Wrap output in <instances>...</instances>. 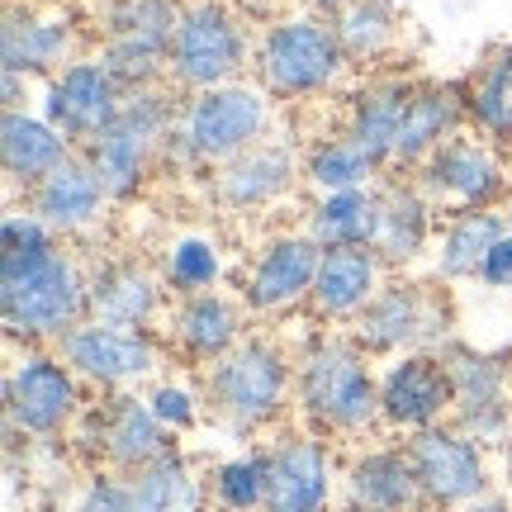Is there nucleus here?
I'll return each instance as SVG.
<instances>
[{
    "label": "nucleus",
    "instance_id": "nucleus-1",
    "mask_svg": "<svg viewBox=\"0 0 512 512\" xmlns=\"http://www.w3.org/2000/svg\"><path fill=\"white\" fill-rule=\"evenodd\" d=\"M0 318L10 342H57L91 318V275L29 209L0 223Z\"/></svg>",
    "mask_w": 512,
    "mask_h": 512
},
{
    "label": "nucleus",
    "instance_id": "nucleus-2",
    "mask_svg": "<svg viewBox=\"0 0 512 512\" xmlns=\"http://www.w3.org/2000/svg\"><path fill=\"white\" fill-rule=\"evenodd\" d=\"M294 403L318 437H361L380 422V375L351 337H318L294 361Z\"/></svg>",
    "mask_w": 512,
    "mask_h": 512
},
{
    "label": "nucleus",
    "instance_id": "nucleus-3",
    "mask_svg": "<svg viewBox=\"0 0 512 512\" xmlns=\"http://www.w3.org/2000/svg\"><path fill=\"white\" fill-rule=\"evenodd\" d=\"M294 366L271 337H242L238 347L200 370V399L228 432H261L290 408Z\"/></svg>",
    "mask_w": 512,
    "mask_h": 512
},
{
    "label": "nucleus",
    "instance_id": "nucleus-4",
    "mask_svg": "<svg viewBox=\"0 0 512 512\" xmlns=\"http://www.w3.org/2000/svg\"><path fill=\"white\" fill-rule=\"evenodd\" d=\"M266 128H271V95L261 86L233 81V86L190 95L162 152L195 166H223L266 143Z\"/></svg>",
    "mask_w": 512,
    "mask_h": 512
},
{
    "label": "nucleus",
    "instance_id": "nucleus-5",
    "mask_svg": "<svg viewBox=\"0 0 512 512\" xmlns=\"http://www.w3.org/2000/svg\"><path fill=\"white\" fill-rule=\"evenodd\" d=\"M347 48L328 19L285 15L256 43V81L271 100H309L332 91L347 72Z\"/></svg>",
    "mask_w": 512,
    "mask_h": 512
},
{
    "label": "nucleus",
    "instance_id": "nucleus-6",
    "mask_svg": "<svg viewBox=\"0 0 512 512\" xmlns=\"http://www.w3.org/2000/svg\"><path fill=\"white\" fill-rule=\"evenodd\" d=\"M456 313L451 299L427 280H384V290L356 318L351 342L366 356H408V351L451 347Z\"/></svg>",
    "mask_w": 512,
    "mask_h": 512
},
{
    "label": "nucleus",
    "instance_id": "nucleus-7",
    "mask_svg": "<svg viewBox=\"0 0 512 512\" xmlns=\"http://www.w3.org/2000/svg\"><path fill=\"white\" fill-rule=\"evenodd\" d=\"M176 119H181V114H176V105H171L162 91H138V95H128L124 114H119L91 147H81V157L95 166V176H100V185H105V195H110L114 204L133 200V195L143 190L147 171L162 157Z\"/></svg>",
    "mask_w": 512,
    "mask_h": 512
},
{
    "label": "nucleus",
    "instance_id": "nucleus-8",
    "mask_svg": "<svg viewBox=\"0 0 512 512\" xmlns=\"http://www.w3.org/2000/svg\"><path fill=\"white\" fill-rule=\"evenodd\" d=\"M176 0H114L105 10V72L124 86V95L157 91V81L171 76V38L181 29Z\"/></svg>",
    "mask_w": 512,
    "mask_h": 512
},
{
    "label": "nucleus",
    "instance_id": "nucleus-9",
    "mask_svg": "<svg viewBox=\"0 0 512 512\" xmlns=\"http://www.w3.org/2000/svg\"><path fill=\"white\" fill-rule=\"evenodd\" d=\"M86 413L76 370L62 356L24 351L5 375V432L10 437L53 441Z\"/></svg>",
    "mask_w": 512,
    "mask_h": 512
},
{
    "label": "nucleus",
    "instance_id": "nucleus-10",
    "mask_svg": "<svg viewBox=\"0 0 512 512\" xmlns=\"http://www.w3.org/2000/svg\"><path fill=\"white\" fill-rule=\"evenodd\" d=\"M242 67H247V29H242V19L219 0L185 5L181 29L171 38V81L200 95L214 91V86H233Z\"/></svg>",
    "mask_w": 512,
    "mask_h": 512
},
{
    "label": "nucleus",
    "instance_id": "nucleus-11",
    "mask_svg": "<svg viewBox=\"0 0 512 512\" xmlns=\"http://www.w3.org/2000/svg\"><path fill=\"white\" fill-rule=\"evenodd\" d=\"M408 451V465L422 484V498L427 508H470L475 498H484L494 489L489 479V456L475 437H465L456 422H441V427H427V432H413L403 441Z\"/></svg>",
    "mask_w": 512,
    "mask_h": 512
},
{
    "label": "nucleus",
    "instance_id": "nucleus-12",
    "mask_svg": "<svg viewBox=\"0 0 512 512\" xmlns=\"http://www.w3.org/2000/svg\"><path fill=\"white\" fill-rule=\"evenodd\" d=\"M451 384H456V422L465 437H475L479 446H508L512 437V361L489 356L479 347L451 342L441 347Z\"/></svg>",
    "mask_w": 512,
    "mask_h": 512
},
{
    "label": "nucleus",
    "instance_id": "nucleus-13",
    "mask_svg": "<svg viewBox=\"0 0 512 512\" xmlns=\"http://www.w3.org/2000/svg\"><path fill=\"white\" fill-rule=\"evenodd\" d=\"M57 356L76 370V380H91L100 389H128V384L157 375V366H162L152 332L114 328L100 318H86L67 337H57Z\"/></svg>",
    "mask_w": 512,
    "mask_h": 512
},
{
    "label": "nucleus",
    "instance_id": "nucleus-14",
    "mask_svg": "<svg viewBox=\"0 0 512 512\" xmlns=\"http://www.w3.org/2000/svg\"><path fill=\"white\" fill-rule=\"evenodd\" d=\"M456 413V384L441 351L394 356L380 375V422L394 432H427Z\"/></svg>",
    "mask_w": 512,
    "mask_h": 512
},
{
    "label": "nucleus",
    "instance_id": "nucleus-15",
    "mask_svg": "<svg viewBox=\"0 0 512 512\" xmlns=\"http://www.w3.org/2000/svg\"><path fill=\"white\" fill-rule=\"evenodd\" d=\"M128 95L124 86L105 72V62H67L57 76H48V95H43V119L81 152L91 147L105 128L124 114Z\"/></svg>",
    "mask_w": 512,
    "mask_h": 512
},
{
    "label": "nucleus",
    "instance_id": "nucleus-16",
    "mask_svg": "<svg viewBox=\"0 0 512 512\" xmlns=\"http://www.w3.org/2000/svg\"><path fill=\"white\" fill-rule=\"evenodd\" d=\"M418 185L437 209L451 204L456 214H465V209H494L508 190V171H503L489 138H460L456 133L451 143H441L418 166Z\"/></svg>",
    "mask_w": 512,
    "mask_h": 512
},
{
    "label": "nucleus",
    "instance_id": "nucleus-17",
    "mask_svg": "<svg viewBox=\"0 0 512 512\" xmlns=\"http://www.w3.org/2000/svg\"><path fill=\"white\" fill-rule=\"evenodd\" d=\"M337 498V465L318 432H285L266 446V508L261 512H328Z\"/></svg>",
    "mask_w": 512,
    "mask_h": 512
},
{
    "label": "nucleus",
    "instance_id": "nucleus-18",
    "mask_svg": "<svg viewBox=\"0 0 512 512\" xmlns=\"http://www.w3.org/2000/svg\"><path fill=\"white\" fill-rule=\"evenodd\" d=\"M81 422L91 427L95 456L105 460V470H114V475H133L147 460H157L162 451L176 446L162 418L152 413V403L128 394V389H114L100 408H86Z\"/></svg>",
    "mask_w": 512,
    "mask_h": 512
},
{
    "label": "nucleus",
    "instance_id": "nucleus-19",
    "mask_svg": "<svg viewBox=\"0 0 512 512\" xmlns=\"http://www.w3.org/2000/svg\"><path fill=\"white\" fill-rule=\"evenodd\" d=\"M323 247L309 233H280L256 252L252 271L242 280V304L252 313H285L299 299H309L313 275H318Z\"/></svg>",
    "mask_w": 512,
    "mask_h": 512
},
{
    "label": "nucleus",
    "instance_id": "nucleus-20",
    "mask_svg": "<svg viewBox=\"0 0 512 512\" xmlns=\"http://www.w3.org/2000/svg\"><path fill=\"white\" fill-rule=\"evenodd\" d=\"M72 62V19L34 5H5L0 24V67L5 76H57Z\"/></svg>",
    "mask_w": 512,
    "mask_h": 512
},
{
    "label": "nucleus",
    "instance_id": "nucleus-21",
    "mask_svg": "<svg viewBox=\"0 0 512 512\" xmlns=\"http://www.w3.org/2000/svg\"><path fill=\"white\" fill-rule=\"evenodd\" d=\"M347 512H427L422 484L403 446H370L342 475Z\"/></svg>",
    "mask_w": 512,
    "mask_h": 512
},
{
    "label": "nucleus",
    "instance_id": "nucleus-22",
    "mask_svg": "<svg viewBox=\"0 0 512 512\" xmlns=\"http://www.w3.org/2000/svg\"><path fill=\"white\" fill-rule=\"evenodd\" d=\"M242 309L247 304H238V299H228L219 290L185 294V299H176V309L166 313V337L185 361L214 366L219 356H228L242 342Z\"/></svg>",
    "mask_w": 512,
    "mask_h": 512
},
{
    "label": "nucleus",
    "instance_id": "nucleus-23",
    "mask_svg": "<svg viewBox=\"0 0 512 512\" xmlns=\"http://www.w3.org/2000/svg\"><path fill=\"white\" fill-rule=\"evenodd\" d=\"M384 266L375 247H328L323 261H318V275H313V290H309V309L318 318H361L366 304L384 290Z\"/></svg>",
    "mask_w": 512,
    "mask_h": 512
},
{
    "label": "nucleus",
    "instance_id": "nucleus-24",
    "mask_svg": "<svg viewBox=\"0 0 512 512\" xmlns=\"http://www.w3.org/2000/svg\"><path fill=\"white\" fill-rule=\"evenodd\" d=\"M166 280L162 271L143 266L138 256H114L91 271V318L114 328H143L162 313Z\"/></svg>",
    "mask_w": 512,
    "mask_h": 512
},
{
    "label": "nucleus",
    "instance_id": "nucleus-25",
    "mask_svg": "<svg viewBox=\"0 0 512 512\" xmlns=\"http://www.w3.org/2000/svg\"><path fill=\"white\" fill-rule=\"evenodd\" d=\"M105 204H110V195H105L95 166L86 162L81 152H72L57 171H48V176L29 190V214H38L57 238L86 233L91 223H100V209H105Z\"/></svg>",
    "mask_w": 512,
    "mask_h": 512
},
{
    "label": "nucleus",
    "instance_id": "nucleus-26",
    "mask_svg": "<svg viewBox=\"0 0 512 512\" xmlns=\"http://www.w3.org/2000/svg\"><path fill=\"white\" fill-rule=\"evenodd\" d=\"M470 119L465 110V91L460 86H418L403 114L399 143H394V171H418L441 143H451L460 124Z\"/></svg>",
    "mask_w": 512,
    "mask_h": 512
},
{
    "label": "nucleus",
    "instance_id": "nucleus-27",
    "mask_svg": "<svg viewBox=\"0 0 512 512\" xmlns=\"http://www.w3.org/2000/svg\"><path fill=\"white\" fill-rule=\"evenodd\" d=\"M413 91H418V81H403V76H380V81H366L361 91L351 95V105H347V138L361 147L375 166L394 162V143H399V128H403V114H408Z\"/></svg>",
    "mask_w": 512,
    "mask_h": 512
},
{
    "label": "nucleus",
    "instance_id": "nucleus-28",
    "mask_svg": "<svg viewBox=\"0 0 512 512\" xmlns=\"http://www.w3.org/2000/svg\"><path fill=\"white\" fill-rule=\"evenodd\" d=\"M432 214L437 204L422 195L418 181H384L380 185V233L375 252L384 266H413L432 242Z\"/></svg>",
    "mask_w": 512,
    "mask_h": 512
},
{
    "label": "nucleus",
    "instance_id": "nucleus-29",
    "mask_svg": "<svg viewBox=\"0 0 512 512\" xmlns=\"http://www.w3.org/2000/svg\"><path fill=\"white\" fill-rule=\"evenodd\" d=\"M76 147L57 133L48 119H38V114H24V110H5L0 119V166H5V181L10 185H24V190H34L48 171L72 157Z\"/></svg>",
    "mask_w": 512,
    "mask_h": 512
},
{
    "label": "nucleus",
    "instance_id": "nucleus-30",
    "mask_svg": "<svg viewBox=\"0 0 512 512\" xmlns=\"http://www.w3.org/2000/svg\"><path fill=\"white\" fill-rule=\"evenodd\" d=\"M299 176V162H294L290 147L280 143H256L252 152H242L233 162H223L219 171V200L228 209H261V204H275Z\"/></svg>",
    "mask_w": 512,
    "mask_h": 512
},
{
    "label": "nucleus",
    "instance_id": "nucleus-31",
    "mask_svg": "<svg viewBox=\"0 0 512 512\" xmlns=\"http://www.w3.org/2000/svg\"><path fill=\"white\" fill-rule=\"evenodd\" d=\"M304 233L323 252L328 247H375V233H380V185L342 190V195H318Z\"/></svg>",
    "mask_w": 512,
    "mask_h": 512
},
{
    "label": "nucleus",
    "instance_id": "nucleus-32",
    "mask_svg": "<svg viewBox=\"0 0 512 512\" xmlns=\"http://www.w3.org/2000/svg\"><path fill=\"white\" fill-rule=\"evenodd\" d=\"M508 233V219L494 214V209H465V214H451V223L441 228L437 242V280H479L489 252L498 247V238Z\"/></svg>",
    "mask_w": 512,
    "mask_h": 512
},
{
    "label": "nucleus",
    "instance_id": "nucleus-33",
    "mask_svg": "<svg viewBox=\"0 0 512 512\" xmlns=\"http://www.w3.org/2000/svg\"><path fill=\"white\" fill-rule=\"evenodd\" d=\"M128 489H133V508L138 512H195L209 498L204 479L195 475V465H190L181 446H171L157 460H147L143 470H133Z\"/></svg>",
    "mask_w": 512,
    "mask_h": 512
},
{
    "label": "nucleus",
    "instance_id": "nucleus-34",
    "mask_svg": "<svg viewBox=\"0 0 512 512\" xmlns=\"http://www.w3.org/2000/svg\"><path fill=\"white\" fill-rule=\"evenodd\" d=\"M465 110L484 138H512V48H498L475 72L465 86Z\"/></svg>",
    "mask_w": 512,
    "mask_h": 512
},
{
    "label": "nucleus",
    "instance_id": "nucleus-35",
    "mask_svg": "<svg viewBox=\"0 0 512 512\" xmlns=\"http://www.w3.org/2000/svg\"><path fill=\"white\" fill-rule=\"evenodd\" d=\"M375 171H380V166L370 162L347 133H342V138H323V143H313L309 157H304V181H309L318 195L366 190V185H375Z\"/></svg>",
    "mask_w": 512,
    "mask_h": 512
},
{
    "label": "nucleus",
    "instance_id": "nucleus-36",
    "mask_svg": "<svg viewBox=\"0 0 512 512\" xmlns=\"http://www.w3.org/2000/svg\"><path fill=\"white\" fill-rule=\"evenodd\" d=\"M209 503L219 512H261L266 508V451H242L219 460L204 475Z\"/></svg>",
    "mask_w": 512,
    "mask_h": 512
},
{
    "label": "nucleus",
    "instance_id": "nucleus-37",
    "mask_svg": "<svg viewBox=\"0 0 512 512\" xmlns=\"http://www.w3.org/2000/svg\"><path fill=\"white\" fill-rule=\"evenodd\" d=\"M332 29L347 48V62H375L394 48L399 38V15L384 0H351L342 15L332 19Z\"/></svg>",
    "mask_w": 512,
    "mask_h": 512
},
{
    "label": "nucleus",
    "instance_id": "nucleus-38",
    "mask_svg": "<svg viewBox=\"0 0 512 512\" xmlns=\"http://www.w3.org/2000/svg\"><path fill=\"white\" fill-rule=\"evenodd\" d=\"M219 275H223V256L219 247L209 238H176L171 247L162 252V280H166V290L171 294H204V290H214L219 285Z\"/></svg>",
    "mask_w": 512,
    "mask_h": 512
},
{
    "label": "nucleus",
    "instance_id": "nucleus-39",
    "mask_svg": "<svg viewBox=\"0 0 512 512\" xmlns=\"http://www.w3.org/2000/svg\"><path fill=\"white\" fill-rule=\"evenodd\" d=\"M147 403H152V413L162 418V427L176 437V432H190L195 422H200V394L195 389H185V384H176V380H157L152 389L143 394Z\"/></svg>",
    "mask_w": 512,
    "mask_h": 512
},
{
    "label": "nucleus",
    "instance_id": "nucleus-40",
    "mask_svg": "<svg viewBox=\"0 0 512 512\" xmlns=\"http://www.w3.org/2000/svg\"><path fill=\"white\" fill-rule=\"evenodd\" d=\"M67 512H138L133 508V489H128V475H114V470H91L86 484L76 489L72 508Z\"/></svg>",
    "mask_w": 512,
    "mask_h": 512
},
{
    "label": "nucleus",
    "instance_id": "nucleus-41",
    "mask_svg": "<svg viewBox=\"0 0 512 512\" xmlns=\"http://www.w3.org/2000/svg\"><path fill=\"white\" fill-rule=\"evenodd\" d=\"M479 285H489V290H512V233H503L498 247L489 252L484 271H479Z\"/></svg>",
    "mask_w": 512,
    "mask_h": 512
},
{
    "label": "nucleus",
    "instance_id": "nucleus-42",
    "mask_svg": "<svg viewBox=\"0 0 512 512\" xmlns=\"http://www.w3.org/2000/svg\"><path fill=\"white\" fill-rule=\"evenodd\" d=\"M299 5H304L309 15H318V19H337L351 5V0H299Z\"/></svg>",
    "mask_w": 512,
    "mask_h": 512
},
{
    "label": "nucleus",
    "instance_id": "nucleus-43",
    "mask_svg": "<svg viewBox=\"0 0 512 512\" xmlns=\"http://www.w3.org/2000/svg\"><path fill=\"white\" fill-rule=\"evenodd\" d=\"M465 512H512V498H508V494H494V489H489V494L475 498V503H470Z\"/></svg>",
    "mask_w": 512,
    "mask_h": 512
},
{
    "label": "nucleus",
    "instance_id": "nucleus-44",
    "mask_svg": "<svg viewBox=\"0 0 512 512\" xmlns=\"http://www.w3.org/2000/svg\"><path fill=\"white\" fill-rule=\"evenodd\" d=\"M503 479L512 484V437H508V446H503Z\"/></svg>",
    "mask_w": 512,
    "mask_h": 512
},
{
    "label": "nucleus",
    "instance_id": "nucleus-45",
    "mask_svg": "<svg viewBox=\"0 0 512 512\" xmlns=\"http://www.w3.org/2000/svg\"><path fill=\"white\" fill-rule=\"evenodd\" d=\"M34 512H62V508H57V503H38Z\"/></svg>",
    "mask_w": 512,
    "mask_h": 512
},
{
    "label": "nucleus",
    "instance_id": "nucleus-46",
    "mask_svg": "<svg viewBox=\"0 0 512 512\" xmlns=\"http://www.w3.org/2000/svg\"><path fill=\"white\" fill-rule=\"evenodd\" d=\"M503 219H508V233H512V204H508V214H503Z\"/></svg>",
    "mask_w": 512,
    "mask_h": 512
},
{
    "label": "nucleus",
    "instance_id": "nucleus-47",
    "mask_svg": "<svg viewBox=\"0 0 512 512\" xmlns=\"http://www.w3.org/2000/svg\"><path fill=\"white\" fill-rule=\"evenodd\" d=\"M195 512H204V508H195Z\"/></svg>",
    "mask_w": 512,
    "mask_h": 512
}]
</instances>
